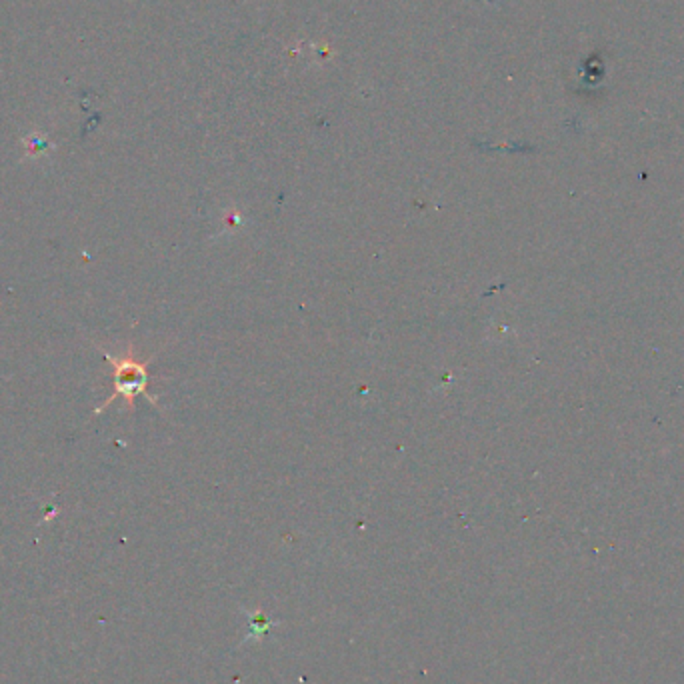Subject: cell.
Listing matches in <instances>:
<instances>
[{
    "instance_id": "1",
    "label": "cell",
    "mask_w": 684,
    "mask_h": 684,
    "mask_svg": "<svg viewBox=\"0 0 684 684\" xmlns=\"http://www.w3.org/2000/svg\"><path fill=\"white\" fill-rule=\"evenodd\" d=\"M103 354H105L106 362L115 369V393L106 398L105 405L98 406L94 410V415H100L105 408L110 406V402H115L116 398H124L128 402V408L134 410V398L139 395H144L151 400L152 405L158 406L156 398H152L149 395V390H146L149 383H151V374H149L151 360H144V362L137 360L134 354H132V348H128L127 354L120 357V359H116L115 354H110L106 350H103Z\"/></svg>"
}]
</instances>
